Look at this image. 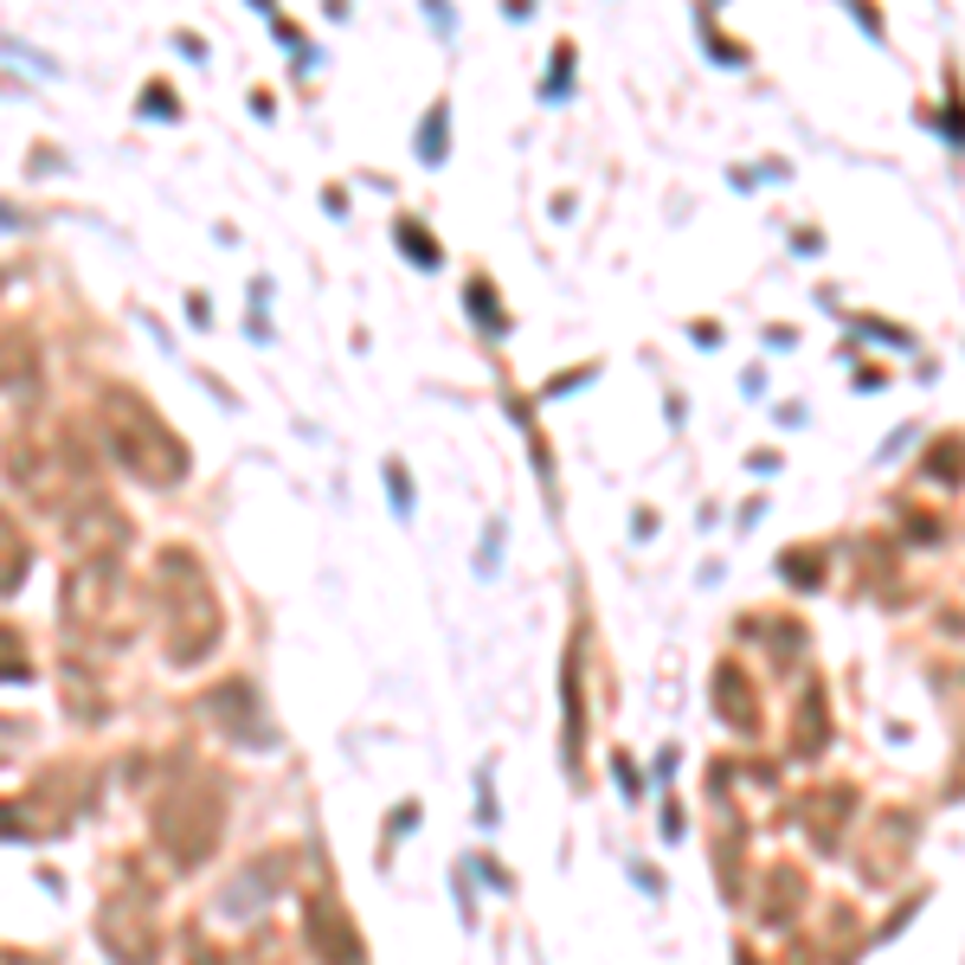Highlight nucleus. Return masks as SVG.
<instances>
[{
  "label": "nucleus",
  "instance_id": "1",
  "mask_svg": "<svg viewBox=\"0 0 965 965\" xmlns=\"http://www.w3.org/2000/svg\"><path fill=\"white\" fill-rule=\"evenodd\" d=\"M97 425H104L116 464H123L129 477L155 482V489H168V482L187 477V445L161 425V412H155L136 386H104V393H97Z\"/></svg>",
  "mask_w": 965,
  "mask_h": 965
},
{
  "label": "nucleus",
  "instance_id": "2",
  "mask_svg": "<svg viewBox=\"0 0 965 965\" xmlns=\"http://www.w3.org/2000/svg\"><path fill=\"white\" fill-rule=\"evenodd\" d=\"M155 586L168 605V664H200L220 644V605L206 593V573L187 548H161L155 554Z\"/></svg>",
  "mask_w": 965,
  "mask_h": 965
},
{
  "label": "nucleus",
  "instance_id": "3",
  "mask_svg": "<svg viewBox=\"0 0 965 965\" xmlns=\"http://www.w3.org/2000/svg\"><path fill=\"white\" fill-rule=\"evenodd\" d=\"M155 837L168 844L174 862H206V850L220 844V792L213 785H181L161 798L155 812Z\"/></svg>",
  "mask_w": 965,
  "mask_h": 965
},
{
  "label": "nucleus",
  "instance_id": "4",
  "mask_svg": "<svg viewBox=\"0 0 965 965\" xmlns=\"http://www.w3.org/2000/svg\"><path fill=\"white\" fill-rule=\"evenodd\" d=\"M116 598H123V573L116 566H97V560H77L72 573H65V625H77V632H91V625L123 632Z\"/></svg>",
  "mask_w": 965,
  "mask_h": 965
},
{
  "label": "nucleus",
  "instance_id": "5",
  "mask_svg": "<svg viewBox=\"0 0 965 965\" xmlns=\"http://www.w3.org/2000/svg\"><path fill=\"white\" fill-rule=\"evenodd\" d=\"M72 541L84 560H97V566H116V554L129 548V516L110 509V502H91L84 516L72 521Z\"/></svg>",
  "mask_w": 965,
  "mask_h": 965
},
{
  "label": "nucleus",
  "instance_id": "6",
  "mask_svg": "<svg viewBox=\"0 0 965 965\" xmlns=\"http://www.w3.org/2000/svg\"><path fill=\"white\" fill-rule=\"evenodd\" d=\"M26 566H33V541H26V528H20V521L0 509V598L26 586Z\"/></svg>",
  "mask_w": 965,
  "mask_h": 965
},
{
  "label": "nucleus",
  "instance_id": "7",
  "mask_svg": "<svg viewBox=\"0 0 965 965\" xmlns=\"http://www.w3.org/2000/svg\"><path fill=\"white\" fill-rule=\"evenodd\" d=\"M104 946H110L123 965H149V927H136L116 901L104 908Z\"/></svg>",
  "mask_w": 965,
  "mask_h": 965
},
{
  "label": "nucleus",
  "instance_id": "8",
  "mask_svg": "<svg viewBox=\"0 0 965 965\" xmlns=\"http://www.w3.org/2000/svg\"><path fill=\"white\" fill-rule=\"evenodd\" d=\"M39 373V341L26 329H0V393Z\"/></svg>",
  "mask_w": 965,
  "mask_h": 965
},
{
  "label": "nucleus",
  "instance_id": "9",
  "mask_svg": "<svg viewBox=\"0 0 965 965\" xmlns=\"http://www.w3.org/2000/svg\"><path fill=\"white\" fill-rule=\"evenodd\" d=\"M0 682H26V657H20V637L0 625Z\"/></svg>",
  "mask_w": 965,
  "mask_h": 965
},
{
  "label": "nucleus",
  "instance_id": "10",
  "mask_svg": "<svg viewBox=\"0 0 965 965\" xmlns=\"http://www.w3.org/2000/svg\"><path fill=\"white\" fill-rule=\"evenodd\" d=\"M149 110H155V116H174V97H168V84H149Z\"/></svg>",
  "mask_w": 965,
  "mask_h": 965
},
{
  "label": "nucleus",
  "instance_id": "11",
  "mask_svg": "<svg viewBox=\"0 0 965 965\" xmlns=\"http://www.w3.org/2000/svg\"><path fill=\"white\" fill-rule=\"evenodd\" d=\"M0 225H13V213H7V206H0Z\"/></svg>",
  "mask_w": 965,
  "mask_h": 965
}]
</instances>
